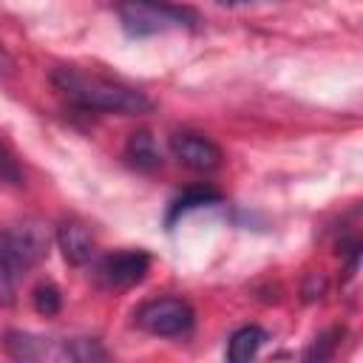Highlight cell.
Segmentation results:
<instances>
[{
	"instance_id": "13",
	"label": "cell",
	"mask_w": 363,
	"mask_h": 363,
	"mask_svg": "<svg viewBox=\"0 0 363 363\" xmlns=\"http://www.w3.org/2000/svg\"><path fill=\"white\" fill-rule=\"evenodd\" d=\"M0 182H9V184L20 182V167H17L14 156L3 147V142H0Z\"/></svg>"
},
{
	"instance_id": "10",
	"label": "cell",
	"mask_w": 363,
	"mask_h": 363,
	"mask_svg": "<svg viewBox=\"0 0 363 363\" xmlns=\"http://www.w3.org/2000/svg\"><path fill=\"white\" fill-rule=\"evenodd\" d=\"M267 340H269L267 329H261V326H255V323L241 326V329H235V332L230 335V340H227V357H230L233 363L252 360V357L261 352V346H264Z\"/></svg>"
},
{
	"instance_id": "12",
	"label": "cell",
	"mask_w": 363,
	"mask_h": 363,
	"mask_svg": "<svg viewBox=\"0 0 363 363\" xmlns=\"http://www.w3.org/2000/svg\"><path fill=\"white\" fill-rule=\"evenodd\" d=\"M31 301H34V309H37L40 315H45V318L57 315V312H60V306H62V295H60V289H57L51 281L40 284V286L34 289Z\"/></svg>"
},
{
	"instance_id": "6",
	"label": "cell",
	"mask_w": 363,
	"mask_h": 363,
	"mask_svg": "<svg viewBox=\"0 0 363 363\" xmlns=\"http://www.w3.org/2000/svg\"><path fill=\"white\" fill-rule=\"evenodd\" d=\"M150 269V255L145 250H116L102 255L94 264V275L99 281V286L105 289H128L136 286L139 281H145Z\"/></svg>"
},
{
	"instance_id": "3",
	"label": "cell",
	"mask_w": 363,
	"mask_h": 363,
	"mask_svg": "<svg viewBox=\"0 0 363 363\" xmlns=\"http://www.w3.org/2000/svg\"><path fill=\"white\" fill-rule=\"evenodd\" d=\"M113 14L122 31L133 40L173 31H196L201 26V14L193 6L176 0H116Z\"/></svg>"
},
{
	"instance_id": "4",
	"label": "cell",
	"mask_w": 363,
	"mask_h": 363,
	"mask_svg": "<svg viewBox=\"0 0 363 363\" xmlns=\"http://www.w3.org/2000/svg\"><path fill=\"white\" fill-rule=\"evenodd\" d=\"M3 349L14 360H74V363H94L105 360L108 349L96 337H51L11 329L3 335Z\"/></svg>"
},
{
	"instance_id": "14",
	"label": "cell",
	"mask_w": 363,
	"mask_h": 363,
	"mask_svg": "<svg viewBox=\"0 0 363 363\" xmlns=\"http://www.w3.org/2000/svg\"><path fill=\"white\" fill-rule=\"evenodd\" d=\"M14 74V57L9 54V48L0 43V79H6V77H11Z\"/></svg>"
},
{
	"instance_id": "8",
	"label": "cell",
	"mask_w": 363,
	"mask_h": 363,
	"mask_svg": "<svg viewBox=\"0 0 363 363\" xmlns=\"http://www.w3.org/2000/svg\"><path fill=\"white\" fill-rule=\"evenodd\" d=\"M57 244L62 250V258L74 267H82V264L94 261V238L88 233V227H82L77 221H65L57 230Z\"/></svg>"
},
{
	"instance_id": "11",
	"label": "cell",
	"mask_w": 363,
	"mask_h": 363,
	"mask_svg": "<svg viewBox=\"0 0 363 363\" xmlns=\"http://www.w3.org/2000/svg\"><path fill=\"white\" fill-rule=\"evenodd\" d=\"M221 201V196L213 190V187H190L187 193H182L173 204H170V210H167V227H173L182 216H187L190 210H199V207H210V204H218Z\"/></svg>"
},
{
	"instance_id": "1",
	"label": "cell",
	"mask_w": 363,
	"mask_h": 363,
	"mask_svg": "<svg viewBox=\"0 0 363 363\" xmlns=\"http://www.w3.org/2000/svg\"><path fill=\"white\" fill-rule=\"evenodd\" d=\"M51 85L71 108L85 113L145 116L153 111V99L145 91L79 65H57L51 71Z\"/></svg>"
},
{
	"instance_id": "7",
	"label": "cell",
	"mask_w": 363,
	"mask_h": 363,
	"mask_svg": "<svg viewBox=\"0 0 363 363\" xmlns=\"http://www.w3.org/2000/svg\"><path fill=\"white\" fill-rule=\"evenodd\" d=\"M170 153L179 164L196 173H213L224 164V150L199 130H176L170 136Z\"/></svg>"
},
{
	"instance_id": "9",
	"label": "cell",
	"mask_w": 363,
	"mask_h": 363,
	"mask_svg": "<svg viewBox=\"0 0 363 363\" xmlns=\"http://www.w3.org/2000/svg\"><path fill=\"white\" fill-rule=\"evenodd\" d=\"M125 159L130 167L142 170V173H150L162 164V153H159V145L153 139L150 130H136L130 133V139L125 142Z\"/></svg>"
},
{
	"instance_id": "5",
	"label": "cell",
	"mask_w": 363,
	"mask_h": 363,
	"mask_svg": "<svg viewBox=\"0 0 363 363\" xmlns=\"http://www.w3.org/2000/svg\"><path fill=\"white\" fill-rule=\"evenodd\" d=\"M133 323L153 337H184L196 326V309L184 298H150L133 312Z\"/></svg>"
},
{
	"instance_id": "15",
	"label": "cell",
	"mask_w": 363,
	"mask_h": 363,
	"mask_svg": "<svg viewBox=\"0 0 363 363\" xmlns=\"http://www.w3.org/2000/svg\"><path fill=\"white\" fill-rule=\"evenodd\" d=\"M218 6H247V3H258V0H216Z\"/></svg>"
},
{
	"instance_id": "2",
	"label": "cell",
	"mask_w": 363,
	"mask_h": 363,
	"mask_svg": "<svg viewBox=\"0 0 363 363\" xmlns=\"http://www.w3.org/2000/svg\"><path fill=\"white\" fill-rule=\"evenodd\" d=\"M48 255V233L37 221L0 224V306L14 303L20 281Z\"/></svg>"
}]
</instances>
